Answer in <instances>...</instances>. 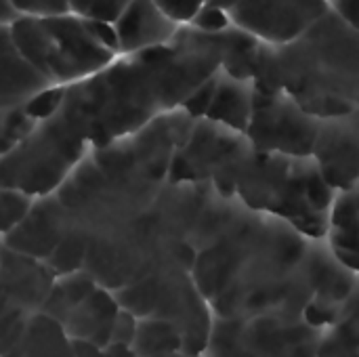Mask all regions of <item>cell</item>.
Wrapping results in <instances>:
<instances>
[{
	"mask_svg": "<svg viewBox=\"0 0 359 357\" xmlns=\"http://www.w3.org/2000/svg\"><path fill=\"white\" fill-rule=\"evenodd\" d=\"M118 55H133L168 44L181 25L168 19L154 0H130L111 23Z\"/></svg>",
	"mask_w": 359,
	"mask_h": 357,
	"instance_id": "7c38bea8",
	"label": "cell"
},
{
	"mask_svg": "<svg viewBox=\"0 0 359 357\" xmlns=\"http://www.w3.org/2000/svg\"><path fill=\"white\" fill-rule=\"evenodd\" d=\"M154 2L162 8V13L168 19H172L181 27L189 25L198 17V13L208 4V0H154Z\"/></svg>",
	"mask_w": 359,
	"mask_h": 357,
	"instance_id": "d4e9b609",
	"label": "cell"
},
{
	"mask_svg": "<svg viewBox=\"0 0 359 357\" xmlns=\"http://www.w3.org/2000/svg\"><path fill=\"white\" fill-rule=\"evenodd\" d=\"M208 4L221 8L233 27L271 46L299 38L330 11L328 0H208Z\"/></svg>",
	"mask_w": 359,
	"mask_h": 357,
	"instance_id": "30bf717a",
	"label": "cell"
},
{
	"mask_svg": "<svg viewBox=\"0 0 359 357\" xmlns=\"http://www.w3.org/2000/svg\"><path fill=\"white\" fill-rule=\"evenodd\" d=\"M250 147L244 133L200 118L177 149L168 181L210 185L217 194L229 198L231 175Z\"/></svg>",
	"mask_w": 359,
	"mask_h": 357,
	"instance_id": "ba28073f",
	"label": "cell"
},
{
	"mask_svg": "<svg viewBox=\"0 0 359 357\" xmlns=\"http://www.w3.org/2000/svg\"><path fill=\"white\" fill-rule=\"evenodd\" d=\"M120 314V303L114 292L97 286L80 305H76L63 320L61 328L74 343L105 349L111 343L114 322Z\"/></svg>",
	"mask_w": 359,
	"mask_h": 357,
	"instance_id": "5bb4252c",
	"label": "cell"
},
{
	"mask_svg": "<svg viewBox=\"0 0 359 357\" xmlns=\"http://www.w3.org/2000/svg\"><path fill=\"white\" fill-rule=\"evenodd\" d=\"M50 84L19 53L8 23H0V107L21 105Z\"/></svg>",
	"mask_w": 359,
	"mask_h": 357,
	"instance_id": "9a60e30c",
	"label": "cell"
},
{
	"mask_svg": "<svg viewBox=\"0 0 359 357\" xmlns=\"http://www.w3.org/2000/svg\"><path fill=\"white\" fill-rule=\"evenodd\" d=\"M252 82L257 90H284L318 120L359 112V32L334 11L299 38L261 44Z\"/></svg>",
	"mask_w": 359,
	"mask_h": 357,
	"instance_id": "3957f363",
	"label": "cell"
},
{
	"mask_svg": "<svg viewBox=\"0 0 359 357\" xmlns=\"http://www.w3.org/2000/svg\"><path fill=\"white\" fill-rule=\"evenodd\" d=\"M316 357H359V318L343 311L320 330Z\"/></svg>",
	"mask_w": 359,
	"mask_h": 357,
	"instance_id": "ffe728a7",
	"label": "cell"
},
{
	"mask_svg": "<svg viewBox=\"0 0 359 357\" xmlns=\"http://www.w3.org/2000/svg\"><path fill=\"white\" fill-rule=\"evenodd\" d=\"M223 32L183 25L168 44L118 55L101 72L65 86L59 107L0 160V185L34 200L50 196L95 149L181 109L221 72Z\"/></svg>",
	"mask_w": 359,
	"mask_h": 357,
	"instance_id": "6da1fadb",
	"label": "cell"
},
{
	"mask_svg": "<svg viewBox=\"0 0 359 357\" xmlns=\"http://www.w3.org/2000/svg\"><path fill=\"white\" fill-rule=\"evenodd\" d=\"M15 17H57L72 13L69 0H6Z\"/></svg>",
	"mask_w": 359,
	"mask_h": 357,
	"instance_id": "cb8c5ba5",
	"label": "cell"
},
{
	"mask_svg": "<svg viewBox=\"0 0 359 357\" xmlns=\"http://www.w3.org/2000/svg\"><path fill=\"white\" fill-rule=\"evenodd\" d=\"M8 27L19 53L50 86L76 84L118 57L116 48L101 40L95 23L76 13L15 17Z\"/></svg>",
	"mask_w": 359,
	"mask_h": 357,
	"instance_id": "5b68a950",
	"label": "cell"
},
{
	"mask_svg": "<svg viewBox=\"0 0 359 357\" xmlns=\"http://www.w3.org/2000/svg\"><path fill=\"white\" fill-rule=\"evenodd\" d=\"M255 93L257 88L252 80H240L225 72H219L215 80V93L204 118L231 130L246 133L252 116Z\"/></svg>",
	"mask_w": 359,
	"mask_h": 357,
	"instance_id": "2e32d148",
	"label": "cell"
},
{
	"mask_svg": "<svg viewBox=\"0 0 359 357\" xmlns=\"http://www.w3.org/2000/svg\"><path fill=\"white\" fill-rule=\"evenodd\" d=\"M15 19L13 11L8 8L6 0H0V23H11Z\"/></svg>",
	"mask_w": 359,
	"mask_h": 357,
	"instance_id": "f1b7e54d",
	"label": "cell"
},
{
	"mask_svg": "<svg viewBox=\"0 0 359 357\" xmlns=\"http://www.w3.org/2000/svg\"><path fill=\"white\" fill-rule=\"evenodd\" d=\"M351 116H353V120H355V124H358V126H359V112H355V114H351Z\"/></svg>",
	"mask_w": 359,
	"mask_h": 357,
	"instance_id": "4dcf8cb0",
	"label": "cell"
},
{
	"mask_svg": "<svg viewBox=\"0 0 359 357\" xmlns=\"http://www.w3.org/2000/svg\"><path fill=\"white\" fill-rule=\"evenodd\" d=\"M6 357H76L74 341L65 335L61 324L36 314L29 318L23 341Z\"/></svg>",
	"mask_w": 359,
	"mask_h": 357,
	"instance_id": "ac0fdd59",
	"label": "cell"
},
{
	"mask_svg": "<svg viewBox=\"0 0 359 357\" xmlns=\"http://www.w3.org/2000/svg\"><path fill=\"white\" fill-rule=\"evenodd\" d=\"M130 0H69L72 13L90 21L114 23Z\"/></svg>",
	"mask_w": 359,
	"mask_h": 357,
	"instance_id": "603a6c76",
	"label": "cell"
},
{
	"mask_svg": "<svg viewBox=\"0 0 359 357\" xmlns=\"http://www.w3.org/2000/svg\"><path fill=\"white\" fill-rule=\"evenodd\" d=\"M65 236V223L59 204L53 196H44L34 200L27 217L6 236L2 238L4 246L25 255L29 259L46 263L53 250Z\"/></svg>",
	"mask_w": 359,
	"mask_h": 357,
	"instance_id": "4fadbf2b",
	"label": "cell"
},
{
	"mask_svg": "<svg viewBox=\"0 0 359 357\" xmlns=\"http://www.w3.org/2000/svg\"><path fill=\"white\" fill-rule=\"evenodd\" d=\"M227 196L255 213L282 219L309 238L324 240L337 191L311 156L259 154L250 147L231 175Z\"/></svg>",
	"mask_w": 359,
	"mask_h": 357,
	"instance_id": "277c9868",
	"label": "cell"
},
{
	"mask_svg": "<svg viewBox=\"0 0 359 357\" xmlns=\"http://www.w3.org/2000/svg\"><path fill=\"white\" fill-rule=\"evenodd\" d=\"M135 357H175L183 353V343L179 332L154 318H143L137 324V332L130 345Z\"/></svg>",
	"mask_w": 359,
	"mask_h": 357,
	"instance_id": "d6986e66",
	"label": "cell"
},
{
	"mask_svg": "<svg viewBox=\"0 0 359 357\" xmlns=\"http://www.w3.org/2000/svg\"><path fill=\"white\" fill-rule=\"evenodd\" d=\"M120 307L137 320L154 318L170 324L183 343V353L202 356L212 328V311L200 295L191 271L168 269L145 276L116 292Z\"/></svg>",
	"mask_w": 359,
	"mask_h": 357,
	"instance_id": "8992f818",
	"label": "cell"
},
{
	"mask_svg": "<svg viewBox=\"0 0 359 357\" xmlns=\"http://www.w3.org/2000/svg\"><path fill=\"white\" fill-rule=\"evenodd\" d=\"M320 328L301 318L212 320L204 357H316Z\"/></svg>",
	"mask_w": 359,
	"mask_h": 357,
	"instance_id": "52a82bcc",
	"label": "cell"
},
{
	"mask_svg": "<svg viewBox=\"0 0 359 357\" xmlns=\"http://www.w3.org/2000/svg\"><path fill=\"white\" fill-rule=\"evenodd\" d=\"M137 324L139 320L124 311L120 307V314L114 322V330H111V343L109 345H122V347H130L133 345V339H135V332H137Z\"/></svg>",
	"mask_w": 359,
	"mask_h": 357,
	"instance_id": "4316f807",
	"label": "cell"
},
{
	"mask_svg": "<svg viewBox=\"0 0 359 357\" xmlns=\"http://www.w3.org/2000/svg\"><path fill=\"white\" fill-rule=\"evenodd\" d=\"M36 124L38 122L29 116L25 103L0 107V160L25 141Z\"/></svg>",
	"mask_w": 359,
	"mask_h": 357,
	"instance_id": "44dd1931",
	"label": "cell"
},
{
	"mask_svg": "<svg viewBox=\"0 0 359 357\" xmlns=\"http://www.w3.org/2000/svg\"><path fill=\"white\" fill-rule=\"evenodd\" d=\"M34 198L0 185V240L6 238L32 210Z\"/></svg>",
	"mask_w": 359,
	"mask_h": 357,
	"instance_id": "7402d4cb",
	"label": "cell"
},
{
	"mask_svg": "<svg viewBox=\"0 0 359 357\" xmlns=\"http://www.w3.org/2000/svg\"><path fill=\"white\" fill-rule=\"evenodd\" d=\"M175 357H204V356H187V353H179V356Z\"/></svg>",
	"mask_w": 359,
	"mask_h": 357,
	"instance_id": "1f68e13d",
	"label": "cell"
},
{
	"mask_svg": "<svg viewBox=\"0 0 359 357\" xmlns=\"http://www.w3.org/2000/svg\"><path fill=\"white\" fill-rule=\"evenodd\" d=\"M320 120L284 90H257L246 139L259 154L307 158L313 151Z\"/></svg>",
	"mask_w": 359,
	"mask_h": 357,
	"instance_id": "9c48e42d",
	"label": "cell"
},
{
	"mask_svg": "<svg viewBox=\"0 0 359 357\" xmlns=\"http://www.w3.org/2000/svg\"><path fill=\"white\" fill-rule=\"evenodd\" d=\"M191 278L212 318H301L326 328L341 318L359 276L328 246L240 200L219 236L196 252Z\"/></svg>",
	"mask_w": 359,
	"mask_h": 357,
	"instance_id": "7a4b0ae2",
	"label": "cell"
},
{
	"mask_svg": "<svg viewBox=\"0 0 359 357\" xmlns=\"http://www.w3.org/2000/svg\"><path fill=\"white\" fill-rule=\"evenodd\" d=\"M349 267H351V269H353V271L359 276V261H355V263H353V265H349Z\"/></svg>",
	"mask_w": 359,
	"mask_h": 357,
	"instance_id": "f546056e",
	"label": "cell"
},
{
	"mask_svg": "<svg viewBox=\"0 0 359 357\" xmlns=\"http://www.w3.org/2000/svg\"><path fill=\"white\" fill-rule=\"evenodd\" d=\"M328 4H330V0H328Z\"/></svg>",
	"mask_w": 359,
	"mask_h": 357,
	"instance_id": "d6a6232c",
	"label": "cell"
},
{
	"mask_svg": "<svg viewBox=\"0 0 359 357\" xmlns=\"http://www.w3.org/2000/svg\"><path fill=\"white\" fill-rule=\"evenodd\" d=\"M311 158L337 194L359 187V126L353 116L320 120Z\"/></svg>",
	"mask_w": 359,
	"mask_h": 357,
	"instance_id": "8fae6325",
	"label": "cell"
},
{
	"mask_svg": "<svg viewBox=\"0 0 359 357\" xmlns=\"http://www.w3.org/2000/svg\"><path fill=\"white\" fill-rule=\"evenodd\" d=\"M326 242L345 265L359 261V187L337 194Z\"/></svg>",
	"mask_w": 359,
	"mask_h": 357,
	"instance_id": "e0dca14e",
	"label": "cell"
},
{
	"mask_svg": "<svg viewBox=\"0 0 359 357\" xmlns=\"http://www.w3.org/2000/svg\"><path fill=\"white\" fill-rule=\"evenodd\" d=\"M189 25L196 27V29H200V32H206V34H219V32L231 27L229 17L221 8L210 6V4H206Z\"/></svg>",
	"mask_w": 359,
	"mask_h": 357,
	"instance_id": "484cf974",
	"label": "cell"
},
{
	"mask_svg": "<svg viewBox=\"0 0 359 357\" xmlns=\"http://www.w3.org/2000/svg\"><path fill=\"white\" fill-rule=\"evenodd\" d=\"M330 11L359 32V0H330Z\"/></svg>",
	"mask_w": 359,
	"mask_h": 357,
	"instance_id": "83f0119b",
	"label": "cell"
}]
</instances>
